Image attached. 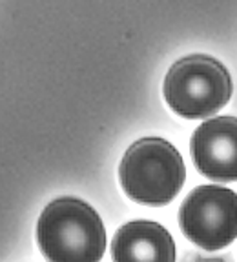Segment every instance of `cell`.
<instances>
[{"instance_id": "1", "label": "cell", "mask_w": 237, "mask_h": 262, "mask_svg": "<svg viewBox=\"0 0 237 262\" xmlns=\"http://www.w3.org/2000/svg\"><path fill=\"white\" fill-rule=\"evenodd\" d=\"M37 242L49 262H98L106 250V231L90 204L64 196L41 213Z\"/></svg>"}, {"instance_id": "2", "label": "cell", "mask_w": 237, "mask_h": 262, "mask_svg": "<svg viewBox=\"0 0 237 262\" xmlns=\"http://www.w3.org/2000/svg\"><path fill=\"white\" fill-rule=\"evenodd\" d=\"M118 179L131 201L164 206L181 191L186 168L175 146L159 137H148L128 147L118 168Z\"/></svg>"}, {"instance_id": "3", "label": "cell", "mask_w": 237, "mask_h": 262, "mask_svg": "<svg viewBox=\"0 0 237 262\" xmlns=\"http://www.w3.org/2000/svg\"><path fill=\"white\" fill-rule=\"evenodd\" d=\"M164 98L183 119H206L228 104L232 78L225 66L206 55H190L170 68Z\"/></svg>"}, {"instance_id": "4", "label": "cell", "mask_w": 237, "mask_h": 262, "mask_svg": "<svg viewBox=\"0 0 237 262\" xmlns=\"http://www.w3.org/2000/svg\"><path fill=\"white\" fill-rule=\"evenodd\" d=\"M184 237L203 250L215 251L237 238V193L221 186H199L179 209Z\"/></svg>"}, {"instance_id": "5", "label": "cell", "mask_w": 237, "mask_h": 262, "mask_svg": "<svg viewBox=\"0 0 237 262\" xmlns=\"http://www.w3.org/2000/svg\"><path fill=\"white\" fill-rule=\"evenodd\" d=\"M192 159L205 177L217 182L237 180V119L213 117L193 131Z\"/></svg>"}, {"instance_id": "6", "label": "cell", "mask_w": 237, "mask_h": 262, "mask_svg": "<svg viewBox=\"0 0 237 262\" xmlns=\"http://www.w3.org/2000/svg\"><path fill=\"white\" fill-rule=\"evenodd\" d=\"M113 262H175V242L168 229L151 221H131L111 242Z\"/></svg>"}, {"instance_id": "7", "label": "cell", "mask_w": 237, "mask_h": 262, "mask_svg": "<svg viewBox=\"0 0 237 262\" xmlns=\"http://www.w3.org/2000/svg\"><path fill=\"white\" fill-rule=\"evenodd\" d=\"M195 262H226L225 258H195Z\"/></svg>"}]
</instances>
